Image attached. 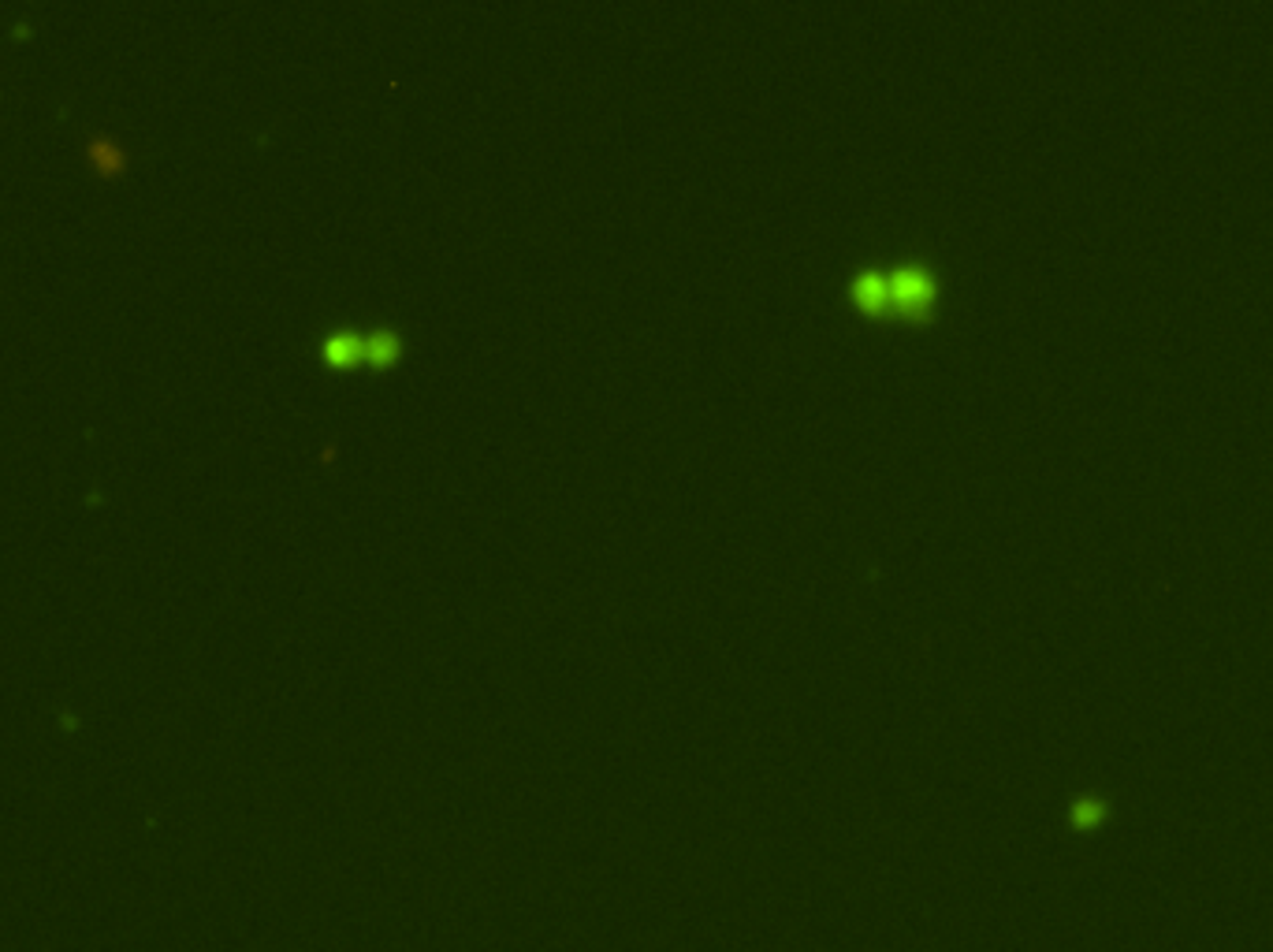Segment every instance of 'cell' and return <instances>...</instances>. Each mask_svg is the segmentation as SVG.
<instances>
[{
    "label": "cell",
    "mask_w": 1273,
    "mask_h": 952,
    "mask_svg": "<svg viewBox=\"0 0 1273 952\" xmlns=\"http://www.w3.org/2000/svg\"><path fill=\"white\" fill-rule=\"evenodd\" d=\"M890 287V309L913 316V320H924L934 305V279L927 275L924 268L909 265V268H897L893 275L887 279Z\"/></svg>",
    "instance_id": "cell-1"
},
{
    "label": "cell",
    "mask_w": 1273,
    "mask_h": 952,
    "mask_svg": "<svg viewBox=\"0 0 1273 952\" xmlns=\"http://www.w3.org/2000/svg\"><path fill=\"white\" fill-rule=\"evenodd\" d=\"M852 298L864 305V309H875V313L890 309L887 275H879V272H864V275H856V283H852Z\"/></svg>",
    "instance_id": "cell-2"
},
{
    "label": "cell",
    "mask_w": 1273,
    "mask_h": 952,
    "mask_svg": "<svg viewBox=\"0 0 1273 952\" xmlns=\"http://www.w3.org/2000/svg\"><path fill=\"white\" fill-rule=\"evenodd\" d=\"M324 357L336 361V365H350V361L365 357V339H358V335H332L328 346H324Z\"/></svg>",
    "instance_id": "cell-3"
},
{
    "label": "cell",
    "mask_w": 1273,
    "mask_h": 952,
    "mask_svg": "<svg viewBox=\"0 0 1273 952\" xmlns=\"http://www.w3.org/2000/svg\"><path fill=\"white\" fill-rule=\"evenodd\" d=\"M365 357H373L377 365H387L391 357H399V339H395L391 332H380V335H373V339L365 343Z\"/></svg>",
    "instance_id": "cell-4"
},
{
    "label": "cell",
    "mask_w": 1273,
    "mask_h": 952,
    "mask_svg": "<svg viewBox=\"0 0 1273 952\" xmlns=\"http://www.w3.org/2000/svg\"><path fill=\"white\" fill-rule=\"evenodd\" d=\"M90 156H93V160H97V164H101L105 172H116V168H119V152L113 150L109 142H97V146L90 150Z\"/></svg>",
    "instance_id": "cell-5"
},
{
    "label": "cell",
    "mask_w": 1273,
    "mask_h": 952,
    "mask_svg": "<svg viewBox=\"0 0 1273 952\" xmlns=\"http://www.w3.org/2000/svg\"><path fill=\"white\" fill-rule=\"evenodd\" d=\"M1073 819L1080 822V826H1087V822H1095V819H1102V807L1095 800H1080L1077 803V811H1073Z\"/></svg>",
    "instance_id": "cell-6"
}]
</instances>
